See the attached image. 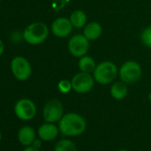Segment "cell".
<instances>
[{"label": "cell", "mask_w": 151, "mask_h": 151, "mask_svg": "<svg viewBox=\"0 0 151 151\" xmlns=\"http://www.w3.org/2000/svg\"><path fill=\"white\" fill-rule=\"evenodd\" d=\"M86 129V119L78 113L63 115L59 121V130L64 136L75 137L82 134Z\"/></svg>", "instance_id": "obj_1"}, {"label": "cell", "mask_w": 151, "mask_h": 151, "mask_svg": "<svg viewBox=\"0 0 151 151\" xmlns=\"http://www.w3.org/2000/svg\"><path fill=\"white\" fill-rule=\"evenodd\" d=\"M93 78L101 85H108L113 82L118 74L117 68L112 61H102L96 65L93 70Z\"/></svg>", "instance_id": "obj_2"}, {"label": "cell", "mask_w": 151, "mask_h": 151, "mask_svg": "<svg viewBox=\"0 0 151 151\" xmlns=\"http://www.w3.org/2000/svg\"><path fill=\"white\" fill-rule=\"evenodd\" d=\"M48 27L43 22H34L29 24L23 31V38L29 45H39L48 37Z\"/></svg>", "instance_id": "obj_3"}, {"label": "cell", "mask_w": 151, "mask_h": 151, "mask_svg": "<svg viewBox=\"0 0 151 151\" xmlns=\"http://www.w3.org/2000/svg\"><path fill=\"white\" fill-rule=\"evenodd\" d=\"M118 74L121 81L124 83L134 84L138 82L141 77V67L134 60H128L121 66Z\"/></svg>", "instance_id": "obj_4"}, {"label": "cell", "mask_w": 151, "mask_h": 151, "mask_svg": "<svg viewBox=\"0 0 151 151\" xmlns=\"http://www.w3.org/2000/svg\"><path fill=\"white\" fill-rule=\"evenodd\" d=\"M72 89L78 93H86L94 86V78L90 73L79 72L76 74L71 80Z\"/></svg>", "instance_id": "obj_5"}, {"label": "cell", "mask_w": 151, "mask_h": 151, "mask_svg": "<svg viewBox=\"0 0 151 151\" xmlns=\"http://www.w3.org/2000/svg\"><path fill=\"white\" fill-rule=\"evenodd\" d=\"M64 109L63 105L59 100H51L44 107L43 117L47 123H56L59 122L63 116Z\"/></svg>", "instance_id": "obj_6"}, {"label": "cell", "mask_w": 151, "mask_h": 151, "mask_svg": "<svg viewBox=\"0 0 151 151\" xmlns=\"http://www.w3.org/2000/svg\"><path fill=\"white\" fill-rule=\"evenodd\" d=\"M11 69L15 78L20 81L27 80L32 72L30 63L22 56H17L13 59L11 62Z\"/></svg>", "instance_id": "obj_7"}, {"label": "cell", "mask_w": 151, "mask_h": 151, "mask_svg": "<svg viewBox=\"0 0 151 151\" xmlns=\"http://www.w3.org/2000/svg\"><path fill=\"white\" fill-rule=\"evenodd\" d=\"M89 40L81 34L73 36L68 44V48L70 54L78 58H81L86 55L89 50Z\"/></svg>", "instance_id": "obj_8"}, {"label": "cell", "mask_w": 151, "mask_h": 151, "mask_svg": "<svg viewBox=\"0 0 151 151\" xmlns=\"http://www.w3.org/2000/svg\"><path fill=\"white\" fill-rule=\"evenodd\" d=\"M14 112L16 116L23 121H29L34 118L37 113V107L35 103L29 99H21L14 106Z\"/></svg>", "instance_id": "obj_9"}, {"label": "cell", "mask_w": 151, "mask_h": 151, "mask_svg": "<svg viewBox=\"0 0 151 151\" xmlns=\"http://www.w3.org/2000/svg\"><path fill=\"white\" fill-rule=\"evenodd\" d=\"M72 24L69 19L67 18H58L53 21L52 24V31L54 36L63 38L68 37L72 31Z\"/></svg>", "instance_id": "obj_10"}, {"label": "cell", "mask_w": 151, "mask_h": 151, "mask_svg": "<svg viewBox=\"0 0 151 151\" xmlns=\"http://www.w3.org/2000/svg\"><path fill=\"white\" fill-rule=\"evenodd\" d=\"M37 132H38L39 138L42 140L51 141L58 136L60 130H59V127H57L53 123L45 122V124L40 125Z\"/></svg>", "instance_id": "obj_11"}, {"label": "cell", "mask_w": 151, "mask_h": 151, "mask_svg": "<svg viewBox=\"0 0 151 151\" xmlns=\"http://www.w3.org/2000/svg\"><path fill=\"white\" fill-rule=\"evenodd\" d=\"M18 141L24 147L31 146L33 141L36 139V132L34 129L30 126L22 127L17 133Z\"/></svg>", "instance_id": "obj_12"}, {"label": "cell", "mask_w": 151, "mask_h": 151, "mask_svg": "<svg viewBox=\"0 0 151 151\" xmlns=\"http://www.w3.org/2000/svg\"><path fill=\"white\" fill-rule=\"evenodd\" d=\"M101 32H102V28L101 24L96 22H93L85 26L83 35L90 41L99 38L101 35Z\"/></svg>", "instance_id": "obj_13"}, {"label": "cell", "mask_w": 151, "mask_h": 151, "mask_svg": "<svg viewBox=\"0 0 151 151\" xmlns=\"http://www.w3.org/2000/svg\"><path fill=\"white\" fill-rule=\"evenodd\" d=\"M128 93V87L125 83L123 81L116 82L112 85L110 88V94L111 96L117 101H121L126 97Z\"/></svg>", "instance_id": "obj_14"}, {"label": "cell", "mask_w": 151, "mask_h": 151, "mask_svg": "<svg viewBox=\"0 0 151 151\" xmlns=\"http://www.w3.org/2000/svg\"><path fill=\"white\" fill-rule=\"evenodd\" d=\"M69 21L73 27L77 29H80L86 25L87 16L85 12L81 10H76L70 14Z\"/></svg>", "instance_id": "obj_15"}, {"label": "cell", "mask_w": 151, "mask_h": 151, "mask_svg": "<svg viewBox=\"0 0 151 151\" xmlns=\"http://www.w3.org/2000/svg\"><path fill=\"white\" fill-rule=\"evenodd\" d=\"M95 67H96L95 61L91 56L85 55L81 57L78 60V68L82 72L91 74L92 72H93Z\"/></svg>", "instance_id": "obj_16"}, {"label": "cell", "mask_w": 151, "mask_h": 151, "mask_svg": "<svg viewBox=\"0 0 151 151\" xmlns=\"http://www.w3.org/2000/svg\"><path fill=\"white\" fill-rule=\"evenodd\" d=\"M53 151H77V146L70 139H60L56 143Z\"/></svg>", "instance_id": "obj_17"}, {"label": "cell", "mask_w": 151, "mask_h": 151, "mask_svg": "<svg viewBox=\"0 0 151 151\" xmlns=\"http://www.w3.org/2000/svg\"><path fill=\"white\" fill-rule=\"evenodd\" d=\"M141 42L144 45L151 47V26L144 29L140 35Z\"/></svg>", "instance_id": "obj_18"}, {"label": "cell", "mask_w": 151, "mask_h": 151, "mask_svg": "<svg viewBox=\"0 0 151 151\" xmlns=\"http://www.w3.org/2000/svg\"><path fill=\"white\" fill-rule=\"evenodd\" d=\"M58 88H59L60 93H68L72 89L71 81H68V80H66V79H63V80L60 81L59 84H58Z\"/></svg>", "instance_id": "obj_19"}, {"label": "cell", "mask_w": 151, "mask_h": 151, "mask_svg": "<svg viewBox=\"0 0 151 151\" xmlns=\"http://www.w3.org/2000/svg\"><path fill=\"white\" fill-rule=\"evenodd\" d=\"M42 139H36L34 141H33V143H32V147H36V148H37V149H40V147H42Z\"/></svg>", "instance_id": "obj_20"}, {"label": "cell", "mask_w": 151, "mask_h": 151, "mask_svg": "<svg viewBox=\"0 0 151 151\" xmlns=\"http://www.w3.org/2000/svg\"><path fill=\"white\" fill-rule=\"evenodd\" d=\"M23 151H40V150L36 148V147H32V146H29V147H26L23 149Z\"/></svg>", "instance_id": "obj_21"}, {"label": "cell", "mask_w": 151, "mask_h": 151, "mask_svg": "<svg viewBox=\"0 0 151 151\" xmlns=\"http://www.w3.org/2000/svg\"><path fill=\"white\" fill-rule=\"evenodd\" d=\"M4 51H5V45H4L3 41L0 39V55H2Z\"/></svg>", "instance_id": "obj_22"}, {"label": "cell", "mask_w": 151, "mask_h": 151, "mask_svg": "<svg viewBox=\"0 0 151 151\" xmlns=\"http://www.w3.org/2000/svg\"><path fill=\"white\" fill-rule=\"evenodd\" d=\"M148 99H149V100L151 101V92H150V93H148Z\"/></svg>", "instance_id": "obj_23"}, {"label": "cell", "mask_w": 151, "mask_h": 151, "mask_svg": "<svg viewBox=\"0 0 151 151\" xmlns=\"http://www.w3.org/2000/svg\"><path fill=\"white\" fill-rule=\"evenodd\" d=\"M1 139H2V133L0 132V141H1Z\"/></svg>", "instance_id": "obj_24"}, {"label": "cell", "mask_w": 151, "mask_h": 151, "mask_svg": "<svg viewBox=\"0 0 151 151\" xmlns=\"http://www.w3.org/2000/svg\"><path fill=\"white\" fill-rule=\"evenodd\" d=\"M118 151H128V150H126V149H120V150H118Z\"/></svg>", "instance_id": "obj_25"}]
</instances>
